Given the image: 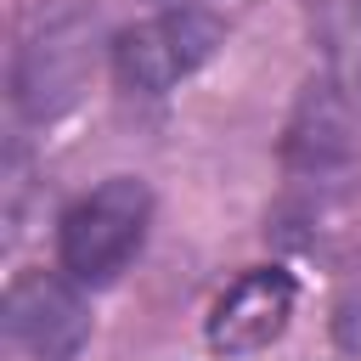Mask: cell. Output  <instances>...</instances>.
Masks as SVG:
<instances>
[{"instance_id": "1", "label": "cell", "mask_w": 361, "mask_h": 361, "mask_svg": "<svg viewBox=\"0 0 361 361\" xmlns=\"http://www.w3.org/2000/svg\"><path fill=\"white\" fill-rule=\"evenodd\" d=\"M152 192L135 175H107L85 197H73L56 220V259L79 288H107L147 243Z\"/></svg>"}, {"instance_id": "8", "label": "cell", "mask_w": 361, "mask_h": 361, "mask_svg": "<svg viewBox=\"0 0 361 361\" xmlns=\"http://www.w3.org/2000/svg\"><path fill=\"white\" fill-rule=\"evenodd\" d=\"M333 338L344 355H361V282H350L333 305Z\"/></svg>"}, {"instance_id": "3", "label": "cell", "mask_w": 361, "mask_h": 361, "mask_svg": "<svg viewBox=\"0 0 361 361\" xmlns=\"http://www.w3.org/2000/svg\"><path fill=\"white\" fill-rule=\"evenodd\" d=\"M90 333L79 282L62 271H23L11 276L6 299H0V338H6V361H73L79 344Z\"/></svg>"}, {"instance_id": "6", "label": "cell", "mask_w": 361, "mask_h": 361, "mask_svg": "<svg viewBox=\"0 0 361 361\" xmlns=\"http://www.w3.org/2000/svg\"><path fill=\"white\" fill-rule=\"evenodd\" d=\"M350 158V96L322 79V85H305L293 118H288V135H282V164L293 175H333L338 164Z\"/></svg>"}, {"instance_id": "4", "label": "cell", "mask_w": 361, "mask_h": 361, "mask_svg": "<svg viewBox=\"0 0 361 361\" xmlns=\"http://www.w3.org/2000/svg\"><path fill=\"white\" fill-rule=\"evenodd\" d=\"M293 299H299V288H293V276H288L282 265H254V271H243V276L214 299V310H209V327H203L209 350L226 355V361L259 355L265 344L282 338V327H288V316H293Z\"/></svg>"}, {"instance_id": "7", "label": "cell", "mask_w": 361, "mask_h": 361, "mask_svg": "<svg viewBox=\"0 0 361 361\" xmlns=\"http://www.w3.org/2000/svg\"><path fill=\"white\" fill-rule=\"evenodd\" d=\"M310 17V39L322 45L327 79L361 102V0H305Z\"/></svg>"}, {"instance_id": "2", "label": "cell", "mask_w": 361, "mask_h": 361, "mask_svg": "<svg viewBox=\"0 0 361 361\" xmlns=\"http://www.w3.org/2000/svg\"><path fill=\"white\" fill-rule=\"evenodd\" d=\"M226 39V23L203 6H169L113 39V73L130 96H164L192 79Z\"/></svg>"}, {"instance_id": "5", "label": "cell", "mask_w": 361, "mask_h": 361, "mask_svg": "<svg viewBox=\"0 0 361 361\" xmlns=\"http://www.w3.org/2000/svg\"><path fill=\"white\" fill-rule=\"evenodd\" d=\"M96 62V28L85 17H62L51 23L39 39L23 45L17 56V107L28 118H56L62 107H73V96L85 90Z\"/></svg>"}]
</instances>
